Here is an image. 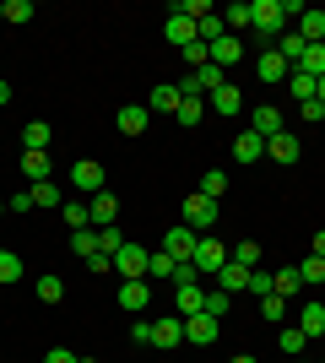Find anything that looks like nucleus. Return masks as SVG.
I'll return each mask as SVG.
<instances>
[{"mask_svg":"<svg viewBox=\"0 0 325 363\" xmlns=\"http://www.w3.org/2000/svg\"><path fill=\"white\" fill-rule=\"evenodd\" d=\"M249 28L261 33V38H282V33H287L282 0H249Z\"/></svg>","mask_w":325,"mask_h":363,"instance_id":"nucleus-1","label":"nucleus"},{"mask_svg":"<svg viewBox=\"0 0 325 363\" xmlns=\"http://www.w3.org/2000/svg\"><path fill=\"white\" fill-rule=\"evenodd\" d=\"M190 266L201 272V282H212V277L222 272V266H228V250H222V244H217L212 233H201V239H195V255H190Z\"/></svg>","mask_w":325,"mask_h":363,"instance_id":"nucleus-2","label":"nucleus"},{"mask_svg":"<svg viewBox=\"0 0 325 363\" xmlns=\"http://www.w3.org/2000/svg\"><path fill=\"white\" fill-rule=\"evenodd\" d=\"M185 228H190V233H212V228H217V201L195 190V196L185 201Z\"/></svg>","mask_w":325,"mask_h":363,"instance_id":"nucleus-3","label":"nucleus"},{"mask_svg":"<svg viewBox=\"0 0 325 363\" xmlns=\"http://www.w3.org/2000/svg\"><path fill=\"white\" fill-rule=\"evenodd\" d=\"M147 260H152V250H141V244H120L114 272H120L125 282H147Z\"/></svg>","mask_w":325,"mask_h":363,"instance_id":"nucleus-4","label":"nucleus"},{"mask_svg":"<svg viewBox=\"0 0 325 363\" xmlns=\"http://www.w3.org/2000/svg\"><path fill=\"white\" fill-rule=\"evenodd\" d=\"M217 336H222V320H212L206 309H201V315H185V342H190V347H212Z\"/></svg>","mask_w":325,"mask_h":363,"instance_id":"nucleus-5","label":"nucleus"},{"mask_svg":"<svg viewBox=\"0 0 325 363\" xmlns=\"http://www.w3.org/2000/svg\"><path fill=\"white\" fill-rule=\"evenodd\" d=\"M163 38H169L173 49H190L195 38H201V28H195L190 16H179V6H169V22H163Z\"/></svg>","mask_w":325,"mask_h":363,"instance_id":"nucleus-6","label":"nucleus"},{"mask_svg":"<svg viewBox=\"0 0 325 363\" xmlns=\"http://www.w3.org/2000/svg\"><path fill=\"white\" fill-rule=\"evenodd\" d=\"M255 76H261L266 87H277V82H287V76H293V65L282 60L277 49H261V55H255Z\"/></svg>","mask_w":325,"mask_h":363,"instance_id":"nucleus-7","label":"nucleus"},{"mask_svg":"<svg viewBox=\"0 0 325 363\" xmlns=\"http://www.w3.org/2000/svg\"><path fill=\"white\" fill-rule=\"evenodd\" d=\"M206 55H212V65H217V71H228L233 60H244V38H233V33H222L217 44H206Z\"/></svg>","mask_w":325,"mask_h":363,"instance_id":"nucleus-8","label":"nucleus"},{"mask_svg":"<svg viewBox=\"0 0 325 363\" xmlns=\"http://www.w3.org/2000/svg\"><path fill=\"white\" fill-rule=\"evenodd\" d=\"M266 157V136H255V130H239V136H233V163H261Z\"/></svg>","mask_w":325,"mask_h":363,"instance_id":"nucleus-9","label":"nucleus"},{"mask_svg":"<svg viewBox=\"0 0 325 363\" xmlns=\"http://www.w3.org/2000/svg\"><path fill=\"white\" fill-rule=\"evenodd\" d=\"M249 130H255V136H266V141L277 136V130H287V125H282V108H277V104H261L255 114H249Z\"/></svg>","mask_w":325,"mask_h":363,"instance_id":"nucleus-10","label":"nucleus"},{"mask_svg":"<svg viewBox=\"0 0 325 363\" xmlns=\"http://www.w3.org/2000/svg\"><path fill=\"white\" fill-rule=\"evenodd\" d=\"M195 239H201V233H190V228L179 223L173 233H163V255H173V260H190V255H195Z\"/></svg>","mask_w":325,"mask_h":363,"instance_id":"nucleus-11","label":"nucleus"},{"mask_svg":"<svg viewBox=\"0 0 325 363\" xmlns=\"http://www.w3.org/2000/svg\"><path fill=\"white\" fill-rule=\"evenodd\" d=\"M212 288H222V293H249V266L228 260V266H222V272L212 277Z\"/></svg>","mask_w":325,"mask_h":363,"instance_id":"nucleus-12","label":"nucleus"},{"mask_svg":"<svg viewBox=\"0 0 325 363\" xmlns=\"http://www.w3.org/2000/svg\"><path fill=\"white\" fill-rule=\"evenodd\" d=\"M71 190H87V196H98V190H103V168L81 157V163L71 168Z\"/></svg>","mask_w":325,"mask_h":363,"instance_id":"nucleus-13","label":"nucleus"},{"mask_svg":"<svg viewBox=\"0 0 325 363\" xmlns=\"http://www.w3.org/2000/svg\"><path fill=\"white\" fill-rule=\"evenodd\" d=\"M179 104H185V98H179V87H173V82H157L152 98H147V108H152V114H179Z\"/></svg>","mask_w":325,"mask_h":363,"instance_id":"nucleus-14","label":"nucleus"},{"mask_svg":"<svg viewBox=\"0 0 325 363\" xmlns=\"http://www.w3.org/2000/svg\"><path fill=\"white\" fill-rule=\"evenodd\" d=\"M147 120H152V108H147V104H120V136H141Z\"/></svg>","mask_w":325,"mask_h":363,"instance_id":"nucleus-15","label":"nucleus"},{"mask_svg":"<svg viewBox=\"0 0 325 363\" xmlns=\"http://www.w3.org/2000/svg\"><path fill=\"white\" fill-rule=\"evenodd\" d=\"M201 303H206V282L173 288V309H179V320H185V315H201Z\"/></svg>","mask_w":325,"mask_h":363,"instance_id":"nucleus-16","label":"nucleus"},{"mask_svg":"<svg viewBox=\"0 0 325 363\" xmlns=\"http://www.w3.org/2000/svg\"><path fill=\"white\" fill-rule=\"evenodd\" d=\"M298 152H304V147H298L293 130H277V136L266 141V157H277V163H298Z\"/></svg>","mask_w":325,"mask_h":363,"instance_id":"nucleus-17","label":"nucleus"},{"mask_svg":"<svg viewBox=\"0 0 325 363\" xmlns=\"http://www.w3.org/2000/svg\"><path fill=\"white\" fill-rule=\"evenodd\" d=\"M147 303H152V288H147V282H120V309L125 315H141Z\"/></svg>","mask_w":325,"mask_h":363,"instance_id":"nucleus-18","label":"nucleus"},{"mask_svg":"<svg viewBox=\"0 0 325 363\" xmlns=\"http://www.w3.org/2000/svg\"><path fill=\"white\" fill-rule=\"evenodd\" d=\"M298 38L304 44H325V11H314V6H304V16H298Z\"/></svg>","mask_w":325,"mask_h":363,"instance_id":"nucleus-19","label":"nucleus"},{"mask_svg":"<svg viewBox=\"0 0 325 363\" xmlns=\"http://www.w3.org/2000/svg\"><path fill=\"white\" fill-rule=\"evenodd\" d=\"M185 342V320H152V347H179Z\"/></svg>","mask_w":325,"mask_h":363,"instance_id":"nucleus-20","label":"nucleus"},{"mask_svg":"<svg viewBox=\"0 0 325 363\" xmlns=\"http://www.w3.org/2000/svg\"><path fill=\"white\" fill-rule=\"evenodd\" d=\"M87 212H93V228H114V217H120V201L108 196V190H98V196L87 201Z\"/></svg>","mask_w":325,"mask_h":363,"instance_id":"nucleus-21","label":"nucleus"},{"mask_svg":"<svg viewBox=\"0 0 325 363\" xmlns=\"http://www.w3.org/2000/svg\"><path fill=\"white\" fill-rule=\"evenodd\" d=\"M298 331H304V336H309V342H314V336H325V303H304V309H298Z\"/></svg>","mask_w":325,"mask_h":363,"instance_id":"nucleus-22","label":"nucleus"},{"mask_svg":"<svg viewBox=\"0 0 325 363\" xmlns=\"http://www.w3.org/2000/svg\"><path fill=\"white\" fill-rule=\"evenodd\" d=\"M212 108L217 114H239V108H244V92L233 87V82H222V87L212 92Z\"/></svg>","mask_w":325,"mask_h":363,"instance_id":"nucleus-23","label":"nucleus"},{"mask_svg":"<svg viewBox=\"0 0 325 363\" xmlns=\"http://www.w3.org/2000/svg\"><path fill=\"white\" fill-rule=\"evenodd\" d=\"M271 49H277V55H282V60H287V65H298V60H304V49H309V44H304V38H298V33L287 28V33H282V38H277V44H271Z\"/></svg>","mask_w":325,"mask_h":363,"instance_id":"nucleus-24","label":"nucleus"},{"mask_svg":"<svg viewBox=\"0 0 325 363\" xmlns=\"http://www.w3.org/2000/svg\"><path fill=\"white\" fill-rule=\"evenodd\" d=\"M22 174H28V184H44L49 179V152H22Z\"/></svg>","mask_w":325,"mask_h":363,"instance_id":"nucleus-25","label":"nucleus"},{"mask_svg":"<svg viewBox=\"0 0 325 363\" xmlns=\"http://www.w3.org/2000/svg\"><path fill=\"white\" fill-rule=\"evenodd\" d=\"M33 206H49V212H55V206H65V190L55 179H44V184H33Z\"/></svg>","mask_w":325,"mask_h":363,"instance_id":"nucleus-26","label":"nucleus"},{"mask_svg":"<svg viewBox=\"0 0 325 363\" xmlns=\"http://www.w3.org/2000/svg\"><path fill=\"white\" fill-rule=\"evenodd\" d=\"M293 71H304V76L320 82V76H325V44H309V49H304V60H298Z\"/></svg>","mask_w":325,"mask_h":363,"instance_id":"nucleus-27","label":"nucleus"},{"mask_svg":"<svg viewBox=\"0 0 325 363\" xmlns=\"http://www.w3.org/2000/svg\"><path fill=\"white\" fill-rule=\"evenodd\" d=\"M60 217L71 223V233H81V228H93V212H87V201H65Z\"/></svg>","mask_w":325,"mask_h":363,"instance_id":"nucleus-28","label":"nucleus"},{"mask_svg":"<svg viewBox=\"0 0 325 363\" xmlns=\"http://www.w3.org/2000/svg\"><path fill=\"white\" fill-rule=\"evenodd\" d=\"M222 28H228L233 38H244V33H249V6H244V0H239V6H228V11H222Z\"/></svg>","mask_w":325,"mask_h":363,"instance_id":"nucleus-29","label":"nucleus"},{"mask_svg":"<svg viewBox=\"0 0 325 363\" xmlns=\"http://www.w3.org/2000/svg\"><path fill=\"white\" fill-rule=\"evenodd\" d=\"M201 309H206L212 320H222V315L233 309V293H222V288H206V303H201Z\"/></svg>","mask_w":325,"mask_h":363,"instance_id":"nucleus-30","label":"nucleus"},{"mask_svg":"<svg viewBox=\"0 0 325 363\" xmlns=\"http://www.w3.org/2000/svg\"><path fill=\"white\" fill-rule=\"evenodd\" d=\"M22 147H28V152H49V125H44V120H33L28 130H22Z\"/></svg>","mask_w":325,"mask_h":363,"instance_id":"nucleus-31","label":"nucleus"},{"mask_svg":"<svg viewBox=\"0 0 325 363\" xmlns=\"http://www.w3.org/2000/svg\"><path fill=\"white\" fill-rule=\"evenodd\" d=\"M228 260H239V266H249V272H255V266H261V244H255V239L233 244V250H228Z\"/></svg>","mask_w":325,"mask_h":363,"instance_id":"nucleus-32","label":"nucleus"},{"mask_svg":"<svg viewBox=\"0 0 325 363\" xmlns=\"http://www.w3.org/2000/svg\"><path fill=\"white\" fill-rule=\"evenodd\" d=\"M277 342H282V352H287V358H304V347H309V336L298 331V325H287V331H282Z\"/></svg>","mask_w":325,"mask_h":363,"instance_id":"nucleus-33","label":"nucleus"},{"mask_svg":"<svg viewBox=\"0 0 325 363\" xmlns=\"http://www.w3.org/2000/svg\"><path fill=\"white\" fill-rule=\"evenodd\" d=\"M201 114H206V104H201V98H185V104H179V114H173V120L185 125V130H195V125H201Z\"/></svg>","mask_w":325,"mask_h":363,"instance_id":"nucleus-34","label":"nucleus"},{"mask_svg":"<svg viewBox=\"0 0 325 363\" xmlns=\"http://www.w3.org/2000/svg\"><path fill=\"white\" fill-rule=\"evenodd\" d=\"M222 82H228V76L217 71V65H201V71H195V87H201V98H212V92L222 87Z\"/></svg>","mask_w":325,"mask_h":363,"instance_id":"nucleus-35","label":"nucleus"},{"mask_svg":"<svg viewBox=\"0 0 325 363\" xmlns=\"http://www.w3.org/2000/svg\"><path fill=\"white\" fill-rule=\"evenodd\" d=\"M173 272H179V260L163 255V250H152V260H147V277H169V282H173Z\"/></svg>","mask_w":325,"mask_h":363,"instance_id":"nucleus-36","label":"nucleus"},{"mask_svg":"<svg viewBox=\"0 0 325 363\" xmlns=\"http://www.w3.org/2000/svg\"><path fill=\"white\" fill-rule=\"evenodd\" d=\"M71 250H76V260L98 255V233H93V228H81V233H71Z\"/></svg>","mask_w":325,"mask_h":363,"instance_id":"nucleus-37","label":"nucleus"},{"mask_svg":"<svg viewBox=\"0 0 325 363\" xmlns=\"http://www.w3.org/2000/svg\"><path fill=\"white\" fill-rule=\"evenodd\" d=\"M298 282H304V288H314V282H325V260H320V255H309V260H304V266H298Z\"/></svg>","mask_w":325,"mask_h":363,"instance_id":"nucleus-38","label":"nucleus"},{"mask_svg":"<svg viewBox=\"0 0 325 363\" xmlns=\"http://www.w3.org/2000/svg\"><path fill=\"white\" fill-rule=\"evenodd\" d=\"M277 277V298H293L298 288H304V282H298V266H287V272H271Z\"/></svg>","mask_w":325,"mask_h":363,"instance_id":"nucleus-39","label":"nucleus"},{"mask_svg":"<svg viewBox=\"0 0 325 363\" xmlns=\"http://www.w3.org/2000/svg\"><path fill=\"white\" fill-rule=\"evenodd\" d=\"M93 233H98V255H120V228H93Z\"/></svg>","mask_w":325,"mask_h":363,"instance_id":"nucleus-40","label":"nucleus"},{"mask_svg":"<svg viewBox=\"0 0 325 363\" xmlns=\"http://www.w3.org/2000/svg\"><path fill=\"white\" fill-rule=\"evenodd\" d=\"M22 272H28V266H22V255H11V250H0V282H16Z\"/></svg>","mask_w":325,"mask_h":363,"instance_id":"nucleus-41","label":"nucleus"},{"mask_svg":"<svg viewBox=\"0 0 325 363\" xmlns=\"http://www.w3.org/2000/svg\"><path fill=\"white\" fill-rule=\"evenodd\" d=\"M249 293H255V298H266V293H277V277L255 266V272H249Z\"/></svg>","mask_w":325,"mask_h":363,"instance_id":"nucleus-42","label":"nucleus"},{"mask_svg":"<svg viewBox=\"0 0 325 363\" xmlns=\"http://www.w3.org/2000/svg\"><path fill=\"white\" fill-rule=\"evenodd\" d=\"M222 190H228V174H222V168H206V179H201V196H222Z\"/></svg>","mask_w":325,"mask_h":363,"instance_id":"nucleus-43","label":"nucleus"},{"mask_svg":"<svg viewBox=\"0 0 325 363\" xmlns=\"http://www.w3.org/2000/svg\"><path fill=\"white\" fill-rule=\"evenodd\" d=\"M287 82H293V98H298V104H314V76L293 71V76H287Z\"/></svg>","mask_w":325,"mask_h":363,"instance_id":"nucleus-44","label":"nucleus"},{"mask_svg":"<svg viewBox=\"0 0 325 363\" xmlns=\"http://www.w3.org/2000/svg\"><path fill=\"white\" fill-rule=\"evenodd\" d=\"M38 298H44V303H60L65 298V282H60V277H38Z\"/></svg>","mask_w":325,"mask_h":363,"instance_id":"nucleus-45","label":"nucleus"},{"mask_svg":"<svg viewBox=\"0 0 325 363\" xmlns=\"http://www.w3.org/2000/svg\"><path fill=\"white\" fill-rule=\"evenodd\" d=\"M261 315H266V320H282V315H287V298H277V293H266V298H261Z\"/></svg>","mask_w":325,"mask_h":363,"instance_id":"nucleus-46","label":"nucleus"},{"mask_svg":"<svg viewBox=\"0 0 325 363\" xmlns=\"http://www.w3.org/2000/svg\"><path fill=\"white\" fill-rule=\"evenodd\" d=\"M6 22H33V6L28 0H6Z\"/></svg>","mask_w":325,"mask_h":363,"instance_id":"nucleus-47","label":"nucleus"},{"mask_svg":"<svg viewBox=\"0 0 325 363\" xmlns=\"http://www.w3.org/2000/svg\"><path fill=\"white\" fill-rule=\"evenodd\" d=\"M130 342H136V347H152V320H136V325H130Z\"/></svg>","mask_w":325,"mask_h":363,"instance_id":"nucleus-48","label":"nucleus"},{"mask_svg":"<svg viewBox=\"0 0 325 363\" xmlns=\"http://www.w3.org/2000/svg\"><path fill=\"white\" fill-rule=\"evenodd\" d=\"M185 60H190V65H195V71H201V65H212V55H206V44H201V38H195V44H190V49H185Z\"/></svg>","mask_w":325,"mask_h":363,"instance_id":"nucleus-49","label":"nucleus"},{"mask_svg":"<svg viewBox=\"0 0 325 363\" xmlns=\"http://www.w3.org/2000/svg\"><path fill=\"white\" fill-rule=\"evenodd\" d=\"M6 212L28 217V212H33V190H22V196H11V201H6Z\"/></svg>","mask_w":325,"mask_h":363,"instance_id":"nucleus-50","label":"nucleus"},{"mask_svg":"<svg viewBox=\"0 0 325 363\" xmlns=\"http://www.w3.org/2000/svg\"><path fill=\"white\" fill-rule=\"evenodd\" d=\"M44 363H81V358H76L71 347H49V352H44Z\"/></svg>","mask_w":325,"mask_h":363,"instance_id":"nucleus-51","label":"nucleus"},{"mask_svg":"<svg viewBox=\"0 0 325 363\" xmlns=\"http://www.w3.org/2000/svg\"><path fill=\"white\" fill-rule=\"evenodd\" d=\"M81 266H87V272H114V255H87Z\"/></svg>","mask_w":325,"mask_h":363,"instance_id":"nucleus-52","label":"nucleus"},{"mask_svg":"<svg viewBox=\"0 0 325 363\" xmlns=\"http://www.w3.org/2000/svg\"><path fill=\"white\" fill-rule=\"evenodd\" d=\"M314 104H325V76H320V82H314Z\"/></svg>","mask_w":325,"mask_h":363,"instance_id":"nucleus-53","label":"nucleus"},{"mask_svg":"<svg viewBox=\"0 0 325 363\" xmlns=\"http://www.w3.org/2000/svg\"><path fill=\"white\" fill-rule=\"evenodd\" d=\"M314 255H320V260H325V233H314Z\"/></svg>","mask_w":325,"mask_h":363,"instance_id":"nucleus-54","label":"nucleus"},{"mask_svg":"<svg viewBox=\"0 0 325 363\" xmlns=\"http://www.w3.org/2000/svg\"><path fill=\"white\" fill-rule=\"evenodd\" d=\"M0 104H11V87H6V82H0Z\"/></svg>","mask_w":325,"mask_h":363,"instance_id":"nucleus-55","label":"nucleus"},{"mask_svg":"<svg viewBox=\"0 0 325 363\" xmlns=\"http://www.w3.org/2000/svg\"><path fill=\"white\" fill-rule=\"evenodd\" d=\"M228 363H255V358H228Z\"/></svg>","mask_w":325,"mask_h":363,"instance_id":"nucleus-56","label":"nucleus"},{"mask_svg":"<svg viewBox=\"0 0 325 363\" xmlns=\"http://www.w3.org/2000/svg\"><path fill=\"white\" fill-rule=\"evenodd\" d=\"M0 22H6V0H0Z\"/></svg>","mask_w":325,"mask_h":363,"instance_id":"nucleus-57","label":"nucleus"},{"mask_svg":"<svg viewBox=\"0 0 325 363\" xmlns=\"http://www.w3.org/2000/svg\"><path fill=\"white\" fill-rule=\"evenodd\" d=\"M0 217H6V201H0Z\"/></svg>","mask_w":325,"mask_h":363,"instance_id":"nucleus-58","label":"nucleus"},{"mask_svg":"<svg viewBox=\"0 0 325 363\" xmlns=\"http://www.w3.org/2000/svg\"><path fill=\"white\" fill-rule=\"evenodd\" d=\"M81 363H98V358H81Z\"/></svg>","mask_w":325,"mask_h":363,"instance_id":"nucleus-59","label":"nucleus"},{"mask_svg":"<svg viewBox=\"0 0 325 363\" xmlns=\"http://www.w3.org/2000/svg\"><path fill=\"white\" fill-rule=\"evenodd\" d=\"M293 363H298V358H293Z\"/></svg>","mask_w":325,"mask_h":363,"instance_id":"nucleus-60","label":"nucleus"},{"mask_svg":"<svg viewBox=\"0 0 325 363\" xmlns=\"http://www.w3.org/2000/svg\"><path fill=\"white\" fill-rule=\"evenodd\" d=\"M320 125H325V120H320Z\"/></svg>","mask_w":325,"mask_h":363,"instance_id":"nucleus-61","label":"nucleus"}]
</instances>
